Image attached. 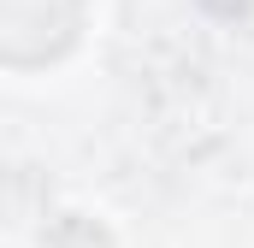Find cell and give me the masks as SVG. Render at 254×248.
I'll use <instances>...</instances> for the list:
<instances>
[{"label":"cell","mask_w":254,"mask_h":248,"mask_svg":"<svg viewBox=\"0 0 254 248\" xmlns=\"http://www.w3.org/2000/svg\"><path fill=\"white\" fill-rule=\"evenodd\" d=\"M89 0H0V65L36 71L77 48Z\"/></svg>","instance_id":"1"},{"label":"cell","mask_w":254,"mask_h":248,"mask_svg":"<svg viewBox=\"0 0 254 248\" xmlns=\"http://www.w3.org/2000/svg\"><path fill=\"white\" fill-rule=\"evenodd\" d=\"M42 248H119V243H113V231H107L101 219H89V213H60V219L42 231Z\"/></svg>","instance_id":"2"}]
</instances>
